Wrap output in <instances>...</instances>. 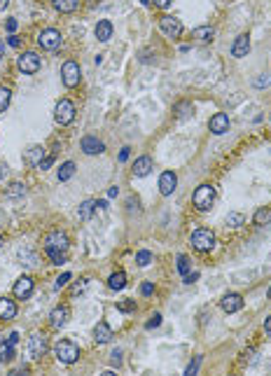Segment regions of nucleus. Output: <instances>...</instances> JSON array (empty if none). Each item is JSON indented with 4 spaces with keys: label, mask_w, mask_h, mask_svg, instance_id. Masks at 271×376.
I'll return each mask as SVG.
<instances>
[{
    "label": "nucleus",
    "mask_w": 271,
    "mask_h": 376,
    "mask_svg": "<svg viewBox=\"0 0 271 376\" xmlns=\"http://www.w3.org/2000/svg\"><path fill=\"white\" fill-rule=\"evenodd\" d=\"M189 243H192L194 250H199V253H208V250L215 248V234H213L211 229H197V231H192Z\"/></svg>",
    "instance_id": "obj_1"
},
{
    "label": "nucleus",
    "mask_w": 271,
    "mask_h": 376,
    "mask_svg": "<svg viewBox=\"0 0 271 376\" xmlns=\"http://www.w3.org/2000/svg\"><path fill=\"white\" fill-rule=\"evenodd\" d=\"M54 353H56V358H59V362H63V364H72V362H78V358H80V348H78V344H72L70 339H61L59 344H56Z\"/></svg>",
    "instance_id": "obj_2"
},
{
    "label": "nucleus",
    "mask_w": 271,
    "mask_h": 376,
    "mask_svg": "<svg viewBox=\"0 0 271 376\" xmlns=\"http://www.w3.org/2000/svg\"><path fill=\"white\" fill-rule=\"evenodd\" d=\"M70 248V243H68V236L63 231H49L47 236H45V250H47V255L52 253H68Z\"/></svg>",
    "instance_id": "obj_3"
},
{
    "label": "nucleus",
    "mask_w": 271,
    "mask_h": 376,
    "mask_svg": "<svg viewBox=\"0 0 271 376\" xmlns=\"http://www.w3.org/2000/svg\"><path fill=\"white\" fill-rule=\"evenodd\" d=\"M54 119L59 121L61 127L72 124V119H75V103L68 101V98H61L59 103H56V108H54Z\"/></svg>",
    "instance_id": "obj_4"
},
{
    "label": "nucleus",
    "mask_w": 271,
    "mask_h": 376,
    "mask_svg": "<svg viewBox=\"0 0 271 376\" xmlns=\"http://www.w3.org/2000/svg\"><path fill=\"white\" fill-rule=\"evenodd\" d=\"M192 201L199 211H208L211 203L215 201V187H213V185H199L197 192H194V196H192Z\"/></svg>",
    "instance_id": "obj_5"
},
{
    "label": "nucleus",
    "mask_w": 271,
    "mask_h": 376,
    "mask_svg": "<svg viewBox=\"0 0 271 376\" xmlns=\"http://www.w3.org/2000/svg\"><path fill=\"white\" fill-rule=\"evenodd\" d=\"M17 66L24 75H35L37 70H40V66H43V61H40V56H37L35 52H24V54L19 56Z\"/></svg>",
    "instance_id": "obj_6"
},
{
    "label": "nucleus",
    "mask_w": 271,
    "mask_h": 376,
    "mask_svg": "<svg viewBox=\"0 0 271 376\" xmlns=\"http://www.w3.org/2000/svg\"><path fill=\"white\" fill-rule=\"evenodd\" d=\"M159 28H162V33L166 37H180L182 35V21L171 17V14H164V17L159 19Z\"/></svg>",
    "instance_id": "obj_7"
},
{
    "label": "nucleus",
    "mask_w": 271,
    "mask_h": 376,
    "mask_svg": "<svg viewBox=\"0 0 271 376\" xmlns=\"http://www.w3.org/2000/svg\"><path fill=\"white\" fill-rule=\"evenodd\" d=\"M61 79H63V85H66L68 89L80 85V66L75 61H66V63L61 66Z\"/></svg>",
    "instance_id": "obj_8"
},
{
    "label": "nucleus",
    "mask_w": 271,
    "mask_h": 376,
    "mask_svg": "<svg viewBox=\"0 0 271 376\" xmlns=\"http://www.w3.org/2000/svg\"><path fill=\"white\" fill-rule=\"evenodd\" d=\"M37 45L43 49H49V52H54V49L61 47V33L56 28H45L40 35H37Z\"/></svg>",
    "instance_id": "obj_9"
},
{
    "label": "nucleus",
    "mask_w": 271,
    "mask_h": 376,
    "mask_svg": "<svg viewBox=\"0 0 271 376\" xmlns=\"http://www.w3.org/2000/svg\"><path fill=\"white\" fill-rule=\"evenodd\" d=\"M178 187V176H175L173 171H164L162 176H159V192L162 196H171Z\"/></svg>",
    "instance_id": "obj_10"
},
{
    "label": "nucleus",
    "mask_w": 271,
    "mask_h": 376,
    "mask_svg": "<svg viewBox=\"0 0 271 376\" xmlns=\"http://www.w3.org/2000/svg\"><path fill=\"white\" fill-rule=\"evenodd\" d=\"M33 290H35V283H33V278L30 276H21V278L14 283V297L17 299H28L30 295H33Z\"/></svg>",
    "instance_id": "obj_11"
},
{
    "label": "nucleus",
    "mask_w": 271,
    "mask_h": 376,
    "mask_svg": "<svg viewBox=\"0 0 271 376\" xmlns=\"http://www.w3.org/2000/svg\"><path fill=\"white\" fill-rule=\"evenodd\" d=\"M28 353L33 360H40L47 353V339H45L43 334H33L28 339Z\"/></svg>",
    "instance_id": "obj_12"
},
{
    "label": "nucleus",
    "mask_w": 271,
    "mask_h": 376,
    "mask_svg": "<svg viewBox=\"0 0 271 376\" xmlns=\"http://www.w3.org/2000/svg\"><path fill=\"white\" fill-rule=\"evenodd\" d=\"M220 306H222V311H227V313H236V311L243 309V297L236 295V292H229V295H224V297L220 299Z\"/></svg>",
    "instance_id": "obj_13"
},
{
    "label": "nucleus",
    "mask_w": 271,
    "mask_h": 376,
    "mask_svg": "<svg viewBox=\"0 0 271 376\" xmlns=\"http://www.w3.org/2000/svg\"><path fill=\"white\" fill-rule=\"evenodd\" d=\"M68 318H70V309H68V306H56V309L49 313V325L54 329H61L68 322Z\"/></svg>",
    "instance_id": "obj_14"
},
{
    "label": "nucleus",
    "mask_w": 271,
    "mask_h": 376,
    "mask_svg": "<svg viewBox=\"0 0 271 376\" xmlns=\"http://www.w3.org/2000/svg\"><path fill=\"white\" fill-rule=\"evenodd\" d=\"M208 129H211L215 136H222L229 131V117L224 115V112H217V115L211 117V121H208Z\"/></svg>",
    "instance_id": "obj_15"
},
{
    "label": "nucleus",
    "mask_w": 271,
    "mask_h": 376,
    "mask_svg": "<svg viewBox=\"0 0 271 376\" xmlns=\"http://www.w3.org/2000/svg\"><path fill=\"white\" fill-rule=\"evenodd\" d=\"M248 52H250V37H248L246 33H241V35L234 40V45H231V56L243 59V56H248Z\"/></svg>",
    "instance_id": "obj_16"
},
{
    "label": "nucleus",
    "mask_w": 271,
    "mask_h": 376,
    "mask_svg": "<svg viewBox=\"0 0 271 376\" xmlns=\"http://www.w3.org/2000/svg\"><path fill=\"white\" fill-rule=\"evenodd\" d=\"M82 152L85 154H101V152H105V145H103V140H98L96 136H85L82 138Z\"/></svg>",
    "instance_id": "obj_17"
},
{
    "label": "nucleus",
    "mask_w": 271,
    "mask_h": 376,
    "mask_svg": "<svg viewBox=\"0 0 271 376\" xmlns=\"http://www.w3.org/2000/svg\"><path fill=\"white\" fill-rule=\"evenodd\" d=\"M112 337H114L112 327H110L105 320H101L96 327H94V339H96L98 344H108V341H112Z\"/></svg>",
    "instance_id": "obj_18"
},
{
    "label": "nucleus",
    "mask_w": 271,
    "mask_h": 376,
    "mask_svg": "<svg viewBox=\"0 0 271 376\" xmlns=\"http://www.w3.org/2000/svg\"><path fill=\"white\" fill-rule=\"evenodd\" d=\"M45 159V147L43 145H33L28 152H26V157H24V161L28 166H40V161Z\"/></svg>",
    "instance_id": "obj_19"
},
{
    "label": "nucleus",
    "mask_w": 271,
    "mask_h": 376,
    "mask_svg": "<svg viewBox=\"0 0 271 376\" xmlns=\"http://www.w3.org/2000/svg\"><path fill=\"white\" fill-rule=\"evenodd\" d=\"M152 157H140V159H136V164H133V176L136 178H145L147 173L152 171Z\"/></svg>",
    "instance_id": "obj_20"
},
{
    "label": "nucleus",
    "mask_w": 271,
    "mask_h": 376,
    "mask_svg": "<svg viewBox=\"0 0 271 376\" xmlns=\"http://www.w3.org/2000/svg\"><path fill=\"white\" fill-rule=\"evenodd\" d=\"M14 316H17V304H14L12 299L3 297L0 299V318H3V320H12Z\"/></svg>",
    "instance_id": "obj_21"
},
{
    "label": "nucleus",
    "mask_w": 271,
    "mask_h": 376,
    "mask_svg": "<svg viewBox=\"0 0 271 376\" xmlns=\"http://www.w3.org/2000/svg\"><path fill=\"white\" fill-rule=\"evenodd\" d=\"M96 37H98V43H108L110 37H112V24H110L108 19H103V21L96 24Z\"/></svg>",
    "instance_id": "obj_22"
},
{
    "label": "nucleus",
    "mask_w": 271,
    "mask_h": 376,
    "mask_svg": "<svg viewBox=\"0 0 271 376\" xmlns=\"http://www.w3.org/2000/svg\"><path fill=\"white\" fill-rule=\"evenodd\" d=\"M54 10H59L61 14H68V12H75L80 5V0H52Z\"/></svg>",
    "instance_id": "obj_23"
},
{
    "label": "nucleus",
    "mask_w": 271,
    "mask_h": 376,
    "mask_svg": "<svg viewBox=\"0 0 271 376\" xmlns=\"http://www.w3.org/2000/svg\"><path fill=\"white\" fill-rule=\"evenodd\" d=\"M94 211H96V201H94V199H87V201H82V203H80L78 218H80V220H89L91 215H94Z\"/></svg>",
    "instance_id": "obj_24"
},
{
    "label": "nucleus",
    "mask_w": 271,
    "mask_h": 376,
    "mask_svg": "<svg viewBox=\"0 0 271 376\" xmlns=\"http://www.w3.org/2000/svg\"><path fill=\"white\" fill-rule=\"evenodd\" d=\"M199 43H211L213 37H215V28H211V26H199V28H194L192 33Z\"/></svg>",
    "instance_id": "obj_25"
},
{
    "label": "nucleus",
    "mask_w": 271,
    "mask_h": 376,
    "mask_svg": "<svg viewBox=\"0 0 271 376\" xmlns=\"http://www.w3.org/2000/svg\"><path fill=\"white\" fill-rule=\"evenodd\" d=\"M108 285L112 287V290H124V287H127V273H124V271H114L112 276H110Z\"/></svg>",
    "instance_id": "obj_26"
},
{
    "label": "nucleus",
    "mask_w": 271,
    "mask_h": 376,
    "mask_svg": "<svg viewBox=\"0 0 271 376\" xmlns=\"http://www.w3.org/2000/svg\"><path fill=\"white\" fill-rule=\"evenodd\" d=\"M5 196L7 199H21V196H26V185L24 182H12V185L7 187Z\"/></svg>",
    "instance_id": "obj_27"
},
{
    "label": "nucleus",
    "mask_w": 271,
    "mask_h": 376,
    "mask_svg": "<svg viewBox=\"0 0 271 376\" xmlns=\"http://www.w3.org/2000/svg\"><path fill=\"white\" fill-rule=\"evenodd\" d=\"M72 176H75V164H72V161H66V164H61V169H59V180H61V182H66V180H70Z\"/></svg>",
    "instance_id": "obj_28"
},
{
    "label": "nucleus",
    "mask_w": 271,
    "mask_h": 376,
    "mask_svg": "<svg viewBox=\"0 0 271 376\" xmlns=\"http://www.w3.org/2000/svg\"><path fill=\"white\" fill-rule=\"evenodd\" d=\"M271 222V211L269 208H259L255 213V225H269Z\"/></svg>",
    "instance_id": "obj_29"
},
{
    "label": "nucleus",
    "mask_w": 271,
    "mask_h": 376,
    "mask_svg": "<svg viewBox=\"0 0 271 376\" xmlns=\"http://www.w3.org/2000/svg\"><path fill=\"white\" fill-rule=\"evenodd\" d=\"M10 98H12V91L7 89V87H0V112H5V110H7Z\"/></svg>",
    "instance_id": "obj_30"
},
{
    "label": "nucleus",
    "mask_w": 271,
    "mask_h": 376,
    "mask_svg": "<svg viewBox=\"0 0 271 376\" xmlns=\"http://www.w3.org/2000/svg\"><path fill=\"white\" fill-rule=\"evenodd\" d=\"M12 360H14V346L5 344V346H3V351H0V362L7 364V362H12Z\"/></svg>",
    "instance_id": "obj_31"
},
{
    "label": "nucleus",
    "mask_w": 271,
    "mask_h": 376,
    "mask_svg": "<svg viewBox=\"0 0 271 376\" xmlns=\"http://www.w3.org/2000/svg\"><path fill=\"white\" fill-rule=\"evenodd\" d=\"M117 311H122V313H131V311H136V299H122V302L117 304Z\"/></svg>",
    "instance_id": "obj_32"
},
{
    "label": "nucleus",
    "mask_w": 271,
    "mask_h": 376,
    "mask_svg": "<svg viewBox=\"0 0 271 376\" xmlns=\"http://www.w3.org/2000/svg\"><path fill=\"white\" fill-rule=\"evenodd\" d=\"M178 271L182 273V278L189 273V257L187 255H178Z\"/></svg>",
    "instance_id": "obj_33"
},
{
    "label": "nucleus",
    "mask_w": 271,
    "mask_h": 376,
    "mask_svg": "<svg viewBox=\"0 0 271 376\" xmlns=\"http://www.w3.org/2000/svg\"><path fill=\"white\" fill-rule=\"evenodd\" d=\"M136 262H138V267H147L152 262V253L150 250H140L138 255H136Z\"/></svg>",
    "instance_id": "obj_34"
},
{
    "label": "nucleus",
    "mask_w": 271,
    "mask_h": 376,
    "mask_svg": "<svg viewBox=\"0 0 271 376\" xmlns=\"http://www.w3.org/2000/svg\"><path fill=\"white\" fill-rule=\"evenodd\" d=\"M227 225L241 227L243 225V215H241V213H229V215H227Z\"/></svg>",
    "instance_id": "obj_35"
},
{
    "label": "nucleus",
    "mask_w": 271,
    "mask_h": 376,
    "mask_svg": "<svg viewBox=\"0 0 271 376\" xmlns=\"http://www.w3.org/2000/svg\"><path fill=\"white\" fill-rule=\"evenodd\" d=\"M199 364H201V355H197V358H194V362H189V367L185 369V374H187V376L197 374V371H199Z\"/></svg>",
    "instance_id": "obj_36"
},
{
    "label": "nucleus",
    "mask_w": 271,
    "mask_h": 376,
    "mask_svg": "<svg viewBox=\"0 0 271 376\" xmlns=\"http://www.w3.org/2000/svg\"><path fill=\"white\" fill-rule=\"evenodd\" d=\"M70 278H72L70 273H63V276H59V278H56V283H54V287H56V290H61V287H66L68 283H70Z\"/></svg>",
    "instance_id": "obj_37"
},
{
    "label": "nucleus",
    "mask_w": 271,
    "mask_h": 376,
    "mask_svg": "<svg viewBox=\"0 0 271 376\" xmlns=\"http://www.w3.org/2000/svg\"><path fill=\"white\" fill-rule=\"evenodd\" d=\"M49 260H52V264H66V253H52Z\"/></svg>",
    "instance_id": "obj_38"
},
{
    "label": "nucleus",
    "mask_w": 271,
    "mask_h": 376,
    "mask_svg": "<svg viewBox=\"0 0 271 376\" xmlns=\"http://www.w3.org/2000/svg\"><path fill=\"white\" fill-rule=\"evenodd\" d=\"M159 325H162V316H159V313H154V316L147 320V325H145V327H147V329H154V327H159Z\"/></svg>",
    "instance_id": "obj_39"
},
{
    "label": "nucleus",
    "mask_w": 271,
    "mask_h": 376,
    "mask_svg": "<svg viewBox=\"0 0 271 376\" xmlns=\"http://www.w3.org/2000/svg\"><path fill=\"white\" fill-rule=\"evenodd\" d=\"M185 110H192V105H189V103H178V105H175V112H178V117H180V119H182V117H187Z\"/></svg>",
    "instance_id": "obj_40"
},
{
    "label": "nucleus",
    "mask_w": 271,
    "mask_h": 376,
    "mask_svg": "<svg viewBox=\"0 0 271 376\" xmlns=\"http://www.w3.org/2000/svg\"><path fill=\"white\" fill-rule=\"evenodd\" d=\"M110 360H112V364L120 367V364H122V351H120V348H114V351L110 353Z\"/></svg>",
    "instance_id": "obj_41"
},
{
    "label": "nucleus",
    "mask_w": 271,
    "mask_h": 376,
    "mask_svg": "<svg viewBox=\"0 0 271 376\" xmlns=\"http://www.w3.org/2000/svg\"><path fill=\"white\" fill-rule=\"evenodd\" d=\"M54 164V154H49V157H45L43 161H40V166H37V169H43V171H47L49 166Z\"/></svg>",
    "instance_id": "obj_42"
},
{
    "label": "nucleus",
    "mask_w": 271,
    "mask_h": 376,
    "mask_svg": "<svg viewBox=\"0 0 271 376\" xmlns=\"http://www.w3.org/2000/svg\"><path fill=\"white\" fill-rule=\"evenodd\" d=\"M266 85H271V75H262V77L255 79V87H266Z\"/></svg>",
    "instance_id": "obj_43"
},
{
    "label": "nucleus",
    "mask_w": 271,
    "mask_h": 376,
    "mask_svg": "<svg viewBox=\"0 0 271 376\" xmlns=\"http://www.w3.org/2000/svg\"><path fill=\"white\" fill-rule=\"evenodd\" d=\"M140 292H143L145 297H150L152 292H154V285H152V283H143V287H140Z\"/></svg>",
    "instance_id": "obj_44"
},
{
    "label": "nucleus",
    "mask_w": 271,
    "mask_h": 376,
    "mask_svg": "<svg viewBox=\"0 0 271 376\" xmlns=\"http://www.w3.org/2000/svg\"><path fill=\"white\" fill-rule=\"evenodd\" d=\"M17 341H19V334H17V332H10V334H7V344H10V346H17Z\"/></svg>",
    "instance_id": "obj_45"
},
{
    "label": "nucleus",
    "mask_w": 271,
    "mask_h": 376,
    "mask_svg": "<svg viewBox=\"0 0 271 376\" xmlns=\"http://www.w3.org/2000/svg\"><path fill=\"white\" fill-rule=\"evenodd\" d=\"M17 19H7V30H10V33H14V30H17Z\"/></svg>",
    "instance_id": "obj_46"
},
{
    "label": "nucleus",
    "mask_w": 271,
    "mask_h": 376,
    "mask_svg": "<svg viewBox=\"0 0 271 376\" xmlns=\"http://www.w3.org/2000/svg\"><path fill=\"white\" fill-rule=\"evenodd\" d=\"M171 3H173V0H154V5L162 7V10H166V7H169Z\"/></svg>",
    "instance_id": "obj_47"
},
{
    "label": "nucleus",
    "mask_w": 271,
    "mask_h": 376,
    "mask_svg": "<svg viewBox=\"0 0 271 376\" xmlns=\"http://www.w3.org/2000/svg\"><path fill=\"white\" fill-rule=\"evenodd\" d=\"M5 176H7V164H3V161H0V182L5 180Z\"/></svg>",
    "instance_id": "obj_48"
},
{
    "label": "nucleus",
    "mask_w": 271,
    "mask_h": 376,
    "mask_svg": "<svg viewBox=\"0 0 271 376\" xmlns=\"http://www.w3.org/2000/svg\"><path fill=\"white\" fill-rule=\"evenodd\" d=\"M129 159V147H122V152H120V161H127Z\"/></svg>",
    "instance_id": "obj_49"
},
{
    "label": "nucleus",
    "mask_w": 271,
    "mask_h": 376,
    "mask_svg": "<svg viewBox=\"0 0 271 376\" xmlns=\"http://www.w3.org/2000/svg\"><path fill=\"white\" fill-rule=\"evenodd\" d=\"M197 278H199V273H187V276H185V283H194Z\"/></svg>",
    "instance_id": "obj_50"
},
{
    "label": "nucleus",
    "mask_w": 271,
    "mask_h": 376,
    "mask_svg": "<svg viewBox=\"0 0 271 376\" xmlns=\"http://www.w3.org/2000/svg\"><path fill=\"white\" fill-rule=\"evenodd\" d=\"M10 45H12V47H19V45H21V40H19V37H10Z\"/></svg>",
    "instance_id": "obj_51"
},
{
    "label": "nucleus",
    "mask_w": 271,
    "mask_h": 376,
    "mask_svg": "<svg viewBox=\"0 0 271 376\" xmlns=\"http://www.w3.org/2000/svg\"><path fill=\"white\" fill-rule=\"evenodd\" d=\"M264 329H266V334H271V318H266V322H264Z\"/></svg>",
    "instance_id": "obj_52"
},
{
    "label": "nucleus",
    "mask_w": 271,
    "mask_h": 376,
    "mask_svg": "<svg viewBox=\"0 0 271 376\" xmlns=\"http://www.w3.org/2000/svg\"><path fill=\"white\" fill-rule=\"evenodd\" d=\"M108 196H110V199H114V196H117V187H110V192H108Z\"/></svg>",
    "instance_id": "obj_53"
},
{
    "label": "nucleus",
    "mask_w": 271,
    "mask_h": 376,
    "mask_svg": "<svg viewBox=\"0 0 271 376\" xmlns=\"http://www.w3.org/2000/svg\"><path fill=\"white\" fill-rule=\"evenodd\" d=\"M7 5H10V0H0V12H3Z\"/></svg>",
    "instance_id": "obj_54"
},
{
    "label": "nucleus",
    "mask_w": 271,
    "mask_h": 376,
    "mask_svg": "<svg viewBox=\"0 0 271 376\" xmlns=\"http://www.w3.org/2000/svg\"><path fill=\"white\" fill-rule=\"evenodd\" d=\"M3 49H5V45H3V40H0V59H3Z\"/></svg>",
    "instance_id": "obj_55"
},
{
    "label": "nucleus",
    "mask_w": 271,
    "mask_h": 376,
    "mask_svg": "<svg viewBox=\"0 0 271 376\" xmlns=\"http://www.w3.org/2000/svg\"><path fill=\"white\" fill-rule=\"evenodd\" d=\"M269 299H271V287H269Z\"/></svg>",
    "instance_id": "obj_56"
},
{
    "label": "nucleus",
    "mask_w": 271,
    "mask_h": 376,
    "mask_svg": "<svg viewBox=\"0 0 271 376\" xmlns=\"http://www.w3.org/2000/svg\"><path fill=\"white\" fill-rule=\"evenodd\" d=\"M0 245H3V236H0Z\"/></svg>",
    "instance_id": "obj_57"
}]
</instances>
